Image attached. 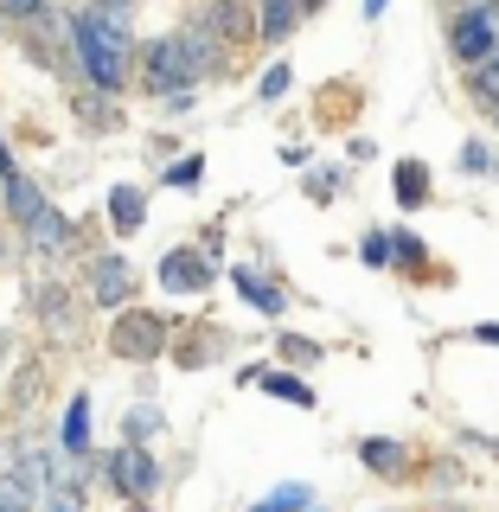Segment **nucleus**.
<instances>
[{
  "label": "nucleus",
  "instance_id": "nucleus-1",
  "mask_svg": "<svg viewBox=\"0 0 499 512\" xmlns=\"http://www.w3.org/2000/svg\"><path fill=\"white\" fill-rule=\"evenodd\" d=\"M71 39H77V64H84V77L103 96H116L128 84V32L116 26V13H77L71 20Z\"/></svg>",
  "mask_w": 499,
  "mask_h": 512
},
{
  "label": "nucleus",
  "instance_id": "nucleus-2",
  "mask_svg": "<svg viewBox=\"0 0 499 512\" xmlns=\"http://www.w3.org/2000/svg\"><path fill=\"white\" fill-rule=\"evenodd\" d=\"M109 346H116V359H135V365L160 359V352H167V314H154V308H122L116 327H109Z\"/></svg>",
  "mask_w": 499,
  "mask_h": 512
},
{
  "label": "nucleus",
  "instance_id": "nucleus-3",
  "mask_svg": "<svg viewBox=\"0 0 499 512\" xmlns=\"http://www.w3.org/2000/svg\"><path fill=\"white\" fill-rule=\"evenodd\" d=\"M141 77H148V90H154V96L192 90V84H199V71H192L186 39H154L148 52H141Z\"/></svg>",
  "mask_w": 499,
  "mask_h": 512
},
{
  "label": "nucleus",
  "instance_id": "nucleus-4",
  "mask_svg": "<svg viewBox=\"0 0 499 512\" xmlns=\"http://www.w3.org/2000/svg\"><path fill=\"white\" fill-rule=\"evenodd\" d=\"M448 52H455L461 64H487L493 52H499V20L493 13H480V7H461L455 20H448Z\"/></svg>",
  "mask_w": 499,
  "mask_h": 512
},
{
  "label": "nucleus",
  "instance_id": "nucleus-5",
  "mask_svg": "<svg viewBox=\"0 0 499 512\" xmlns=\"http://www.w3.org/2000/svg\"><path fill=\"white\" fill-rule=\"evenodd\" d=\"M103 480H109L116 493H128L135 506H148L154 487H160V461L148 455V448H116V455L103 461Z\"/></svg>",
  "mask_w": 499,
  "mask_h": 512
},
{
  "label": "nucleus",
  "instance_id": "nucleus-6",
  "mask_svg": "<svg viewBox=\"0 0 499 512\" xmlns=\"http://www.w3.org/2000/svg\"><path fill=\"white\" fill-rule=\"evenodd\" d=\"M154 276H160V288H167V295H205L218 269H212V256H199V250L186 244V250H167V256H160Z\"/></svg>",
  "mask_w": 499,
  "mask_h": 512
},
{
  "label": "nucleus",
  "instance_id": "nucleus-7",
  "mask_svg": "<svg viewBox=\"0 0 499 512\" xmlns=\"http://www.w3.org/2000/svg\"><path fill=\"white\" fill-rule=\"evenodd\" d=\"M0 199H7V218L20 224V231H32V224H39L45 212H52V205L39 199V186H32L20 167H13V173H0Z\"/></svg>",
  "mask_w": 499,
  "mask_h": 512
},
{
  "label": "nucleus",
  "instance_id": "nucleus-8",
  "mask_svg": "<svg viewBox=\"0 0 499 512\" xmlns=\"http://www.w3.org/2000/svg\"><path fill=\"white\" fill-rule=\"evenodd\" d=\"M128 295H135V269H128V256H96V308H128Z\"/></svg>",
  "mask_w": 499,
  "mask_h": 512
},
{
  "label": "nucleus",
  "instance_id": "nucleus-9",
  "mask_svg": "<svg viewBox=\"0 0 499 512\" xmlns=\"http://www.w3.org/2000/svg\"><path fill=\"white\" fill-rule=\"evenodd\" d=\"M359 461H365L378 480H404V474H410V448L397 442V436H365V442H359Z\"/></svg>",
  "mask_w": 499,
  "mask_h": 512
},
{
  "label": "nucleus",
  "instance_id": "nucleus-10",
  "mask_svg": "<svg viewBox=\"0 0 499 512\" xmlns=\"http://www.w3.org/2000/svg\"><path fill=\"white\" fill-rule=\"evenodd\" d=\"M231 282H237V295H244L256 314H282V308H288L282 282H269L263 269H250V263H237V269H231Z\"/></svg>",
  "mask_w": 499,
  "mask_h": 512
},
{
  "label": "nucleus",
  "instance_id": "nucleus-11",
  "mask_svg": "<svg viewBox=\"0 0 499 512\" xmlns=\"http://www.w3.org/2000/svg\"><path fill=\"white\" fill-rule=\"evenodd\" d=\"M109 224H116V237H135L141 224H148V192H141V186H116V192H109Z\"/></svg>",
  "mask_w": 499,
  "mask_h": 512
},
{
  "label": "nucleus",
  "instance_id": "nucleus-12",
  "mask_svg": "<svg viewBox=\"0 0 499 512\" xmlns=\"http://www.w3.org/2000/svg\"><path fill=\"white\" fill-rule=\"evenodd\" d=\"M58 448L64 455H90V397L77 391L71 404H64V423H58Z\"/></svg>",
  "mask_w": 499,
  "mask_h": 512
},
{
  "label": "nucleus",
  "instance_id": "nucleus-13",
  "mask_svg": "<svg viewBox=\"0 0 499 512\" xmlns=\"http://www.w3.org/2000/svg\"><path fill=\"white\" fill-rule=\"evenodd\" d=\"M295 20H301V0H256V32L269 45H282L295 32Z\"/></svg>",
  "mask_w": 499,
  "mask_h": 512
},
{
  "label": "nucleus",
  "instance_id": "nucleus-14",
  "mask_svg": "<svg viewBox=\"0 0 499 512\" xmlns=\"http://www.w3.org/2000/svg\"><path fill=\"white\" fill-rule=\"evenodd\" d=\"M71 237H77V224H71V218H64V212H45V218L26 231V244L39 250V256H58L64 244H71Z\"/></svg>",
  "mask_w": 499,
  "mask_h": 512
},
{
  "label": "nucleus",
  "instance_id": "nucleus-15",
  "mask_svg": "<svg viewBox=\"0 0 499 512\" xmlns=\"http://www.w3.org/2000/svg\"><path fill=\"white\" fill-rule=\"evenodd\" d=\"M244 384H263L269 397H288L295 410H314V391H308L301 378H288V372H256V365H250V372H244Z\"/></svg>",
  "mask_w": 499,
  "mask_h": 512
},
{
  "label": "nucleus",
  "instance_id": "nucleus-16",
  "mask_svg": "<svg viewBox=\"0 0 499 512\" xmlns=\"http://www.w3.org/2000/svg\"><path fill=\"white\" fill-rule=\"evenodd\" d=\"M397 205H404V212L429 205V167L423 160H397Z\"/></svg>",
  "mask_w": 499,
  "mask_h": 512
},
{
  "label": "nucleus",
  "instance_id": "nucleus-17",
  "mask_svg": "<svg viewBox=\"0 0 499 512\" xmlns=\"http://www.w3.org/2000/svg\"><path fill=\"white\" fill-rule=\"evenodd\" d=\"M186 52H192V71H212V64H218V52H224V39H218V32L212 26H205V20H192L186 26Z\"/></svg>",
  "mask_w": 499,
  "mask_h": 512
},
{
  "label": "nucleus",
  "instance_id": "nucleus-18",
  "mask_svg": "<svg viewBox=\"0 0 499 512\" xmlns=\"http://www.w3.org/2000/svg\"><path fill=\"white\" fill-rule=\"evenodd\" d=\"M205 26H212L224 45H231V39H244V32H250V20H244V7H237V0H212V7H205Z\"/></svg>",
  "mask_w": 499,
  "mask_h": 512
},
{
  "label": "nucleus",
  "instance_id": "nucleus-19",
  "mask_svg": "<svg viewBox=\"0 0 499 512\" xmlns=\"http://www.w3.org/2000/svg\"><path fill=\"white\" fill-rule=\"evenodd\" d=\"M314 506V493L301 487V480H288V487H276V493H263V500H256L250 512H308Z\"/></svg>",
  "mask_w": 499,
  "mask_h": 512
},
{
  "label": "nucleus",
  "instance_id": "nucleus-20",
  "mask_svg": "<svg viewBox=\"0 0 499 512\" xmlns=\"http://www.w3.org/2000/svg\"><path fill=\"white\" fill-rule=\"evenodd\" d=\"M468 84H474V96H480V103H487L493 116H499V52H493L487 64H474V71H468Z\"/></svg>",
  "mask_w": 499,
  "mask_h": 512
},
{
  "label": "nucleus",
  "instance_id": "nucleus-21",
  "mask_svg": "<svg viewBox=\"0 0 499 512\" xmlns=\"http://www.w3.org/2000/svg\"><path fill=\"white\" fill-rule=\"evenodd\" d=\"M359 263H365V269H391V263H397L391 231H365V237H359Z\"/></svg>",
  "mask_w": 499,
  "mask_h": 512
},
{
  "label": "nucleus",
  "instance_id": "nucleus-22",
  "mask_svg": "<svg viewBox=\"0 0 499 512\" xmlns=\"http://www.w3.org/2000/svg\"><path fill=\"white\" fill-rule=\"evenodd\" d=\"M39 506V493L26 487V480H13V474H0V512H32Z\"/></svg>",
  "mask_w": 499,
  "mask_h": 512
},
{
  "label": "nucleus",
  "instance_id": "nucleus-23",
  "mask_svg": "<svg viewBox=\"0 0 499 512\" xmlns=\"http://www.w3.org/2000/svg\"><path fill=\"white\" fill-rule=\"evenodd\" d=\"M391 250H397V263H404V269H423V237H410V231H391Z\"/></svg>",
  "mask_w": 499,
  "mask_h": 512
},
{
  "label": "nucleus",
  "instance_id": "nucleus-24",
  "mask_svg": "<svg viewBox=\"0 0 499 512\" xmlns=\"http://www.w3.org/2000/svg\"><path fill=\"white\" fill-rule=\"evenodd\" d=\"M0 13H7V20H20V26H39L45 20V0H0Z\"/></svg>",
  "mask_w": 499,
  "mask_h": 512
},
{
  "label": "nucleus",
  "instance_id": "nucleus-25",
  "mask_svg": "<svg viewBox=\"0 0 499 512\" xmlns=\"http://www.w3.org/2000/svg\"><path fill=\"white\" fill-rule=\"evenodd\" d=\"M160 173H167V186H199V173H205V160H199V154H186V160H180V167H160Z\"/></svg>",
  "mask_w": 499,
  "mask_h": 512
},
{
  "label": "nucleus",
  "instance_id": "nucleus-26",
  "mask_svg": "<svg viewBox=\"0 0 499 512\" xmlns=\"http://www.w3.org/2000/svg\"><path fill=\"white\" fill-rule=\"evenodd\" d=\"M154 429H160V410H148V404H141L135 416H128V442H148Z\"/></svg>",
  "mask_w": 499,
  "mask_h": 512
},
{
  "label": "nucleus",
  "instance_id": "nucleus-27",
  "mask_svg": "<svg viewBox=\"0 0 499 512\" xmlns=\"http://www.w3.org/2000/svg\"><path fill=\"white\" fill-rule=\"evenodd\" d=\"M282 90H288V64H269V71H263V84H256V96H263V103H276Z\"/></svg>",
  "mask_w": 499,
  "mask_h": 512
},
{
  "label": "nucleus",
  "instance_id": "nucleus-28",
  "mask_svg": "<svg viewBox=\"0 0 499 512\" xmlns=\"http://www.w3.org/2000/svg\"><path fill=\"white\" fill-rule=\"evenodd\" d=\"M282 359H295V365H314V359H320V346H314V340H301V333H288V340H282Z\"/></svg>",
  "mask_w": 499,
  "mask_h": 512
},
{
  "label": "nucleus",
  "instance_id": "nucleus-29",
  "mask_svg": "<svg viewBox=\"0 0 499 512\" xmlns=\"http://www.w3.org/2000/svg\"><path fill=\"white\" fill-rule=\"evenodd\" d=\"M461 173H493V154L480 148V141H468V148H461Z\"/></svg>",
  "mask_w": 499,
  "mask_h": 512
},
{
  "label": "nucleus",
  "instance_id": "nucleus-30",
  "mask_svg": "<svg viewBox=\"0 0 499 512\" xmlns=\"http://www.w3.org/2000/svg\"><path fill=\"white\" fill-rule=\"evenodd\" d=\"M39 308H45V320H64V308H71V295H58V288H45V295H39Z\"/></svg>",
  "mask_w": 499,
  "mask_h": 512
},
{
  "label": "nucleus",
  "instance_id": "nucleus-31",
  "mask_svg": "<svg viewBox=\"0 0 499 512\" xmlns=\"http://www.w3.org/2000/svg\"><path fill=\"white\" fill-rule=\"evenodd\" d=\"M333 186H340V173H308V192H314V199H333Z\"/></svg>",
  "mask_w": 499,
  "mask_h": 512
},
{
  "label": "nucleus",
  "instance_id": "nucleus-32",
  "mask_svg": "<svg viewBox=\"0 0 499 512\" xmlns=\"http://www.w3.org/2000/svg\"><path fill=\"white\" fill-rule=\"evenodd\" d=\"M45 512H84V500H77V493H52V500H45Z\"/></svg>",
  "mask_w": 499,
  "mask_h": 512
},
{
  "label": "nucleus",
  "instance_id": "nucleus-33",
  "mask_svg": "<svg viewBox=\"0 0 499 512\" xmlns=\"http://www.w3.org/2000/svg\"><path fill=\"white\" fill-rule=\"evenodd\" d=\"M474 340H487V346H499V320H487V327H474Z\"/></svg>",
  "mask_w": 499,
  "mask_h": 512
},
{
  "label": "nucleus",
  "instance_id": "nucleus-34",
  "mask_svg": "<svg viewBox=\"0 0 499 512\" xmlns=\"http://www.w3.org/2000/svg\"><path fill=\"white\" fill-rule=\"evenodd\" d=\"M384 7H391V0H365V20H378V13H384Z\"/></svg>",
  "mask_w": 499,
  "mask_h": 512
},
{
  "label": "nucleus",
  "instance_id": "nucleus-35",
  "mask_svg": "<svg viewBox=\"0 0 499 512\" xmlns=\"http://www.w3.org/2000/svg\"><path fill=\"white\" fill-rule=\"evenodd\" d=\"M128 7H135V0H103V13H128Z\"/></svg>",
  "mask_w": 499,
  "mask_h": 512
},
{
  "label": "nucleus",
  "instance_id": "nucleus-36",
  "mask_svg": "<svg viewBox=\"0 0 499 512\" xmlns=\"http://www.w3.org/2000/svg\"><path fill=\"white\" fill-rule=\"evenodd\" d=\"M308 7H320V0H301V13H308Z\"/></svg>",
  "mask_w": 499,
  "mask_h": 512
},
{
  "label": "nucleus",
  "instance_id": "nucleus-37",
  "mask_svg": "<svg viewBox=\"0 0 499 512\" xmlns=\"http://www.w3.org/2000/svg\"><path fill=\"white\" fill-rule=\"evenodd\" d=\"M436 512H461V506H436Z\"/></svg>",
  "mask_w": 499,
  "mask_h": 512
},
{
  "label": "nucleus",
  "instance_id": "nucleus-38",
  "mask_svg": "<svg viewBox=\"0 0 499 512\" xmlns=\"http://www.w3.org/2000/svg\"><path fill=\"white\" fill-rule=\"evenodd\" d=\"M0 352H7V333H0Z\"/></svg>",
  "mask_w": 499,
  "mask_h": 512
},
{
  "label": "nucleus",
  "instance_id": "nucleus-39",
  "mask_svg": "<svg viewBox=\"0 0 499 512\" xmlns=\"http://www.w3.org/2000/svg\"><path fill=\"white\" fill-rule=\"evenodd\" d=\"M135 512H148V506H135Z\"/></svg>",
  "mask_w": 499,
  "mask_h": 512
},
{
  "label": "nucleus",
  "instance_id": "nucleus-40",
  "mask_svg": "<svg viewBox=\"0 0 499 512\" xmlns=\"http://www.w3.org/2000/svg\"><path fill=\"white\" fill-rule=\"evenodd\" d=\"M308 512H320V506H308Z\"/></svg>",
  "mask_w": 499,
  "mask_h": 512
}]
</instances>
